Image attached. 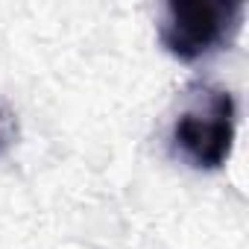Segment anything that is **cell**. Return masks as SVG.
<instances>
[{
  "mask_svg": "<svg viewBox=\"0 0 249 249\" xmlns=\"http://www.w3.org/2000/svg\"><path fill=\"white\" fill-rule=\"evenodd\" d=\"M237 126V106L229 88L196 82L173 120V153L194 170H217L226 164Z\"/></svg>",
  "mask_w": 249,
  "mask_h": 249,
  "instance_id": "cell-1",
  "label": "cell"
},
{
  "mask_svg": "<svg viewBox=\"0 0 249 249\" xmlns=\"http://www.w3.org/2000/svg\"><path fill=\"white\" fill-rule=\"evenodd\" d=\"M246 6L240 0H173L159 21V41L179 62H196L231 44Z\"/></svg>",
  "mask_w": 249,
  "mask_h": 249,
  "instance_id": "cell-2",
  "label": "cell"
},
{
  "mask_svg": "<svg viewBox=\"0 0 249 249\" xmlns=\"http://www.w3.org/2000/svg\"><path fill=\"white\" fill-rule=\"evenodd\" d=\"M18 141V114L6 100H0V156L9 153Z\"/></svg>",
  "mask_w": 249,
  "mask_h": 249,
  "instance_id": "cell-3",
  "label": "cell"
}]
</instances>
